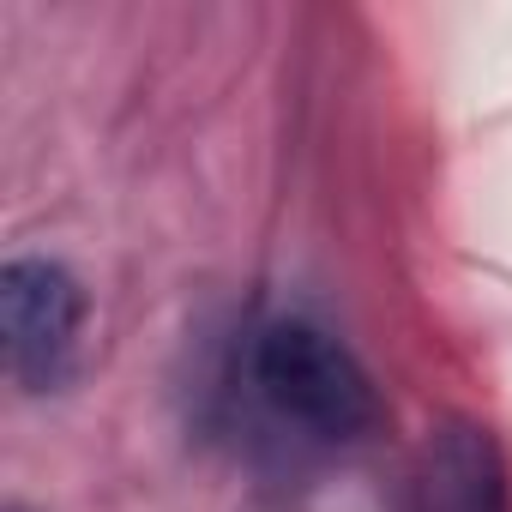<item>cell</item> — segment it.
<instances>
[{
    "mask_svg": "<svg viewBox=\"0 0 512 512\" xmlns=\"http://www.w3.org/2000/svg\"><path fill=\"white\" fill-rule=\"evenodd\" d=\"M253 386L314 440H362L380 428V392L368 368L314 320H272L253 338Z\"/></svg>",
    "mask_w": 512,
    "mask_h": 512,
    "instance_id": "6da1fadb",
    "label": "cell"
},
{
    "mask_svg": "<svg viewBox=\"0 0 512 512\" xmlns=\"http://www.w3.org/2000/svg\"><path fill=\"white\" fill-rule=\"evenodd\" d=\"M0 332H7V374L19 392L43 398L61 392L79 368V332H85V290L61 260L19 253L0 272Z\"/></svg>",
    "mask_w": 512,
    "mask_h": 512,
    "instance_id": "7a4b0ae2",
    "label": "cell"
},
{
    "mask_svg": "<svg viewBox=\"0 0 512 512\" xmlns=\"http://www.w3.org/2000/svg\"><path fill=\"white\" fill-rule=\"evenodd\" d=\"M404 512H512L494 434L482 422H464V416L440 422L410 464Z\"/></svg>",
    "mask_w": 512,
    "mask_h": 512,
    "instance_id": "3957f363",
    "label": "cell"
},
{
    "mask_svg": "<svg viewBox=\"0 0 512 512\" xmlns=\"http://www.w3.org/2000/svg\"><path fill=\"white\" fill-rule=\"evenodd\" d=\"M13 512H19V506H13Z\"/></svg>",
    "mask_w": 512,
    "mask_h": 512,
    "instance_id": "277c9868",
    "label": "cell"
}]
</instances>
